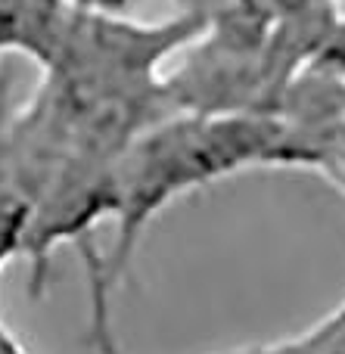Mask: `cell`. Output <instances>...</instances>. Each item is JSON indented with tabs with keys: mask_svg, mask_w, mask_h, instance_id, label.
Masks as SVG:
<instances>
[{
	"mask_svg": "<svg viewBox=\"0 0 345 354\" xmlns=\"http://www.w3.org/2000/svg\"><path fill=\"white\" fill-rule=\"evenodd\" d=\"M68 12V0H0V56L25 53L47 68L66 31Z\"/></svg>",
	"mask_w": 345,
	"mask_h": 354,
	"instance_id": "2",
	"label": "cell"
},
{
	"mask_svg": "<svg viewBox=\"0 0 345 354\" xmlns=\"http://www.w3.org/2000/svg\"><path fill=\"white\" fill-rule=\"evenodd\" d=\"M75 10L97 12V16H128L137 6V0H68Z\"/></svg>",
	"mask_w": 345,
	"mask_h": 354,
	"instance_id": "3",
	"label": "cell"
},
{
	"mask_svg": "<svg viewBox=\"0 0 345 354\" xmlns=\"http://www.w3.org/2000/svg\"><path fill=\"white\" fill-rule=\"evenodd\" d=\"M0 354H28V351L22 348V345L16 342V336H12V333L6 330L3 317H0Z\"/></svg>",
	"mask_w": 345,
	"mask_h": 354,
	"instance_id": "4",
	"label": "cell"
},
{
	"mask_svg": "<svg viewBox=\"0 0 345 354\" xmlns=\"http://www.w3.org/2000/svg\"><path fill=\"white\" fill-rule=\"evenodd\" d=\"M259 162H302L311 153L286 124L265 115L180 112L147 128L115 165V239L103 258V289L131 268L147 224L193 187Z\"/></svg>",
	"mask_w": 345,
	"mask_h": 354,
	"instance_id": "1",
	"label": "cell"
}]
</instances>
